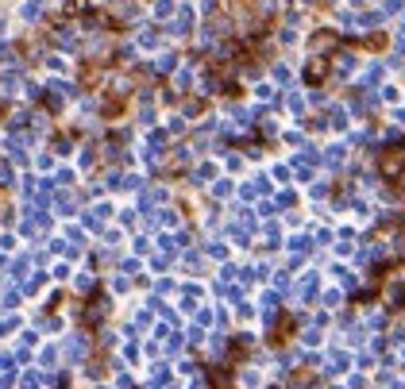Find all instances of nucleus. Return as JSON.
Listing matches in <instances>:
<instances>
[{"label":"nucleus","instance_id":"obj_1","mask_svg":"<svg viewBox=\"0 0 405 389\" xmlns=\"http://www.w3.org/2000/svg\"><path fill=\"white\" fill-rule=\"evenodd\" d=\"M378 166H382V173H390V177H394V173H397V166H405V150H386Z\"/></svg>","mask_w":405,"mask_h":389}]
</instances>
